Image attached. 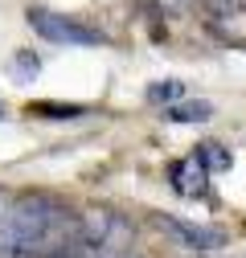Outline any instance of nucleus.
I'll return each mask as SVG.
<instances>
[{
	"label": "nucleus",
	"instance_id": "9b49d317",
	"mask_svg": "<svg viewBox=\"0 0 246 258\" xmlns=\"http://www.w3.org/2000/svg\"><path fill=\"white\" fill-rule=\"evenodd\" d=\"M99 258H132V254H119V250H111V254H99Z\"/></svg>",
	"mask_w": 246,
	"mask_h": 258
},
{
	"label": "nucleus",
	"instance_id": "f8f14e48",
	"mask_svg": "<svg viewBox=\"0 0 246 258\" xmlns=\"http://www.w3.org/2000/svg\"><path fill=\"white\" fill-rule=\"evenodd\" d=\"M0 115H5V107H0Z\"/></svg>",
	"mask_w": 246,
	"mask_h": 258
},
{
	"label": "nucleus",
	"instance_id": "f257e3e1",
	"mask_svg": "<svg viewBox=\"0 0 246 258\" xmlns=\"http://www.w3.org/2000/svg\"><path fill=\"white\" fill-rule=\"evenodd\" d=\"M78 238V213L45 192H25L0 213V258H61Z\"/></svg>",
	"mask_w": 246,
	"mask_h": 258
},
{
	"label": "nucleus",
	"instance_id": "7ed1b4c3",
	"mask_svg": "<svg viewBox=\"0 0 246 258\" xmlns=\"http://www.w3.org/2000/svg\"><path fill=\"white\" fill-rule=\"evenodd\" d=\"M78 230L99 254H111L128 238V221L119 213H111V209H86V213H78Z\"/></svg>",
	"mask_w": 246,
	"mask_h": 258
},
{
	"label": "nucleus",
	"instance_id": "6e6552de",
	"mask_svg": "<svg viewBox=\"0 0 246 258\" xmlns=\"http://www.w3.org/2000/svg\"><path fill=\"white\" fill-rule=\"evenodd\" d=\"M33 115H41V119H78L82 115V107H74V103H37V107H29Z\"/></svg>",
	"mask_w": 246,
	"mask_h": 258
},
{
	"label": "nucleus",
	"instance_id": "1a4fd4ad",
	"mask_svg": "<svg viewBox=\"0 0 246 258\" xmlns=\"http://www.w3.org/2000/svg\"><path fill=\"white\" fill-rule=\"evenodd\" d=\"M180 99V82H152L148 86V103H172Z\"/></svg>",
	"mask_w": 246,
	"mask_h": 258
},
{
	"label": "nucleus",
	"instance_id": "9d476101",
	"mask_svg": "<svg viewBox=\"0 0 246 258\" xmlns=\"http://www.w3.org/2000/svg\"><path fill=\"white\" fill-rule=\"evenodd\" d=\"M17 70L21 74H37V57L33 53H17Z\"/></svg>",
	"mask_w": 246,
	"mask_h": 258
},
{
	"label": "nucleus",
	"instance_id": "0eeeda50",
	"mask_svg": "<svg viewBox=\"0 0 246 258\" xmlns=\"http://www.w3.org/2000/svg\"><path fill=\"white\" fill-rule=\"evenodd\" d=\"M197 160L205 164V172H226V168L234 164V156H230V152H226L222 144H213V140L197 148Z\"/></svg>",
	"mask_w": 246,
	"mask_h": 258
},
{
	"label": "nucleus",
	"instance_id": "423d86ee",
	"mask_svg": "<svg viewBox=\"0 0 246 258\" xmlns=\"http://www.w3.org/2000/svg\"><path fill=\"white\" fill-rule=\"evenodd\" d=\"M209 115H213V107H209V103H201V99H197V103H176V107H164V119H168V123H205Z\"/></svg>",
	"mask_w": 246,
	"mask_h": 258
},
{
	"label": "nucleus",
	"instance_id": "f03ea898",
	"mask_svg": "<svg viewBox=\"0 0 246 258\" xmlns=\"http://www.w3.org/2000/svg\"><path fill=\"white\" fill-rule=\"evenodd\" d=\"M29 25H33V33L45 37L49 45H103V33H99V29L78 25V21H70L66 13L33 9V13H29Z\"/></svg>",
	"mask_w": 246,
	"mask_h": 258
},
{
	"label": "nucleus",
	"instance_id": "39448f33",
	"mask_svg": "<svg viewBox=\"0 0 246 258\" xmlns=\"http://www.w3.org/2000/svg\"><path fill=\"white\" fill-rule=\"evenodd\" d=\"M168 176H172V188L184 192V197H197V192H205V184H209V172H205V164L197 160V152L184 156V160H176V164L168 168Z\"/></svg>",
	"mask_w": 246,
	"mask_h": 258
},
{
	"label": "nucleus",
	"instance_id": "20e7f679",
	"mask_svg": "<svg viewBox=\"0 0 246 258\" xmlns=\"http://www.w3.org/2000/svg\"><path fill=\"white\" fill-rule=\"evenodd\" d=\"M160 225L180 246H189V250H218L226 242L222 230H205V225H189V221H176V217H160Z\"/></svg>",
	"mask_w": 246,
	"mask_h": 258
}]
</instances>
